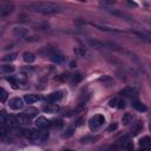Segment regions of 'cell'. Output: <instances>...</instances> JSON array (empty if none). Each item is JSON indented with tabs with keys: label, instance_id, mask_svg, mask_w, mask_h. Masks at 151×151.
Instances as JSON below:
<instances>
[{
	"label": "cell",
	"instance_id": "obj_42",
	"mask_svg": "<svg viewBox=\"0 0 151 151\" xmlns=\"http://www.w3.org/2000/svg\"><path fill=\"white\" fill-rule=\"evenodd\" d=\"M84 123V118H79L77 122H76V126H82Z\"/></svg>",
	"mask_w": 151,
	"mask_h": 151
},
{
	"label": "cell",
	"instance_id": "obj_38",
	"mask_svg": "<svg viewBox=\"0 0 151 151\" xmlns=\"http://www.w3.org/2000/svg\"><path fill=\"white\" fill-rule=\"evenodd\" d=\"M69 78V73H63V75H60L59 77H57L56 78V80L58 79V80H65V79H67Z\"/></svg>",
	"mask_w": 151,
	"mask_h": 151
},
{
	"label": "cell",
	"instance_id": "obj_3",
	"mask_svg": "<svg viewBox=\"0 0 151 151\" xmlns=\"http://www.w3.org/2000/svg\"><path fill=\"white\" fill-rule=\"evenodd\" d=\"M104 123H105V118H104L103 114H96V116H93L90 120H88V126H90L91 130H96L99 126H102Z\"/></svg>",
	"mask_w": 151,
	"mask_h": 151
},
{
	"label": "cell",
	"instance_id": "obj_19",
	"mask_svg": "<svg viewBox=\"0 0 151 151\" xmlns=\"http://www.w3.org/2000/svg\"><path fill=\"white\" fill-rule=\"evenodd\" d=\"M31 120V118H29L27 116H26L25 113H20V114H18V117H17V122L18 124H29Z\"/></svg>",
	"mask_w": 151,
	"mask_h": 151
},
{
	"label": "cell",
	"instance_id": "obj_44",
	"mask_svg": "<svg viewBox=\"0 0 151 151\" xmlns=\"http://www.w3.org/2000/svg\"><path fill=\"white\" fill-rule=\"evenodd\" d=\"M77 66V64H76V61H71L70 63V67H72V69H75Z\"/></svg>",
	"mask_w": 151,
	"mask_h": 151
},
{
	"label": "cell",
	"instance_id": "obj_11",
	"mask_svg": "<svg viewBox=\"0 0 151 151\" xmlns=\"http://www.w3.org/2000/svg\"><path fill=\"white\" fill-rule=\"evenodd\" d=\"M34 124H35V126H37L38 129H46L50 125V122L45 117H38L37 119H35Z\"/></svg>",
	"mask_w": 151,
	"mask_h": 151
},
{
	"label": "cell",
	"instance_id": "obj_1",
	"mask_svg": "<svg viewBox=\"0 0 151 151\" xmlns=\"http://www.w3.org/2000/svg\"><path fill=\"white\" fill-rule=\"evenodd\" d=\"M27 10L41 13V14H56L61 12V7L56 4V3H51V1H38V3H31L25 6Z\"/></svg>",
	"mask_w": 151,
	"mask_h": 151
},
{
	"label": "cell",
	"instance_id": "obj_46",
	"mask_svg": "<svg viewBox=\"0 0 151 151\" xmlns=\"http://www.w3.org/2000/svg\"><path fill=\"white\" fill-rule=\"evenodd\" d=\"M139 151H150V150H149V149H144V148H142Z\"/></svg>",
	"mask_w": 151,
	"mask_h": 151
},
{
	"label": "cell",
	"instance_id": "obj_22",
	"mask_svg": "<svg viewBox=\"0 0 151 151\" xmlns=\"http://www.w3.org/2000/svg\"><path fill=\"white\" fill-rule=\"evenodd\" d=\"M5 124L7 126H10V128H14L18 122H17V118L12 117V116H6V119H5Z\"/></svg>",
	"mask_w": 151,
	"mask_h": 151
},
{
	"label": "cell",
	"instance_id": "obj_7",
	"mask_svg": "<svg viewBox=\"0 0 151 151\" xmlns=\"http://www.w3.org/2000/svg\"><path fill=\"white\" fill-rule=\"evenodd\" d=\"M14 11V6L13 4H1L0 5V15L1 17H5V15H8L10 13H12Z\"/></svg>",
	"mask_w": 151,
	"mask_h": 151
},
{
	"label": "cell",
	"instance_id": "obj_37",
	"mask_svg": "<svg viewBox=\"0 0 151 151\" xmlns=\"http://www.w3.org/2000/svg\"><path fill=\"white\" fill-rule=\"evenodd\" d=\"M117 129H118V124H117V123H112L111 125L108 128V131H109V132H112V131H116Z\"/></svg>",
	"mask_w": 151,
	"mask_h": 151
},
{
	"label": "cell",
	"instance_id": "obj_13",
	"mask_svg": "<svg viewBox=\"0 0 151 151\" xmlns=\"http://www.w3.org/2000/svg\"><path fill=\"white\" fill-rule=\"evenodd\" d=\"M27 33H29V30L25 29V27H14L13 29V34L17 35V37H19V38L27 37Z\"/></svg>",
	"mask_w": 151,
	"mask_h": 151
},
{
	"label": "cell",
	"instance_id": "obj_34",
	"mask_svg": "<svg viewBox=\"0 0 151 151\" xmlns=\"http://www.w3.org/2000/svg\"><path fill=\"white\" fill-rule=\"evenodd\" d=\"M25 40L27 41V43H35V41H38L39 38L38 37H35V35H27V37H25Z\"/></svg>",
	"mask_w": 151,
	"mask_h": 151
},
{
	"label": "cell",
	"instance_id": "obj_18",
	"mask_svg": "<svg viewBox=\"0 0 151 151\" xmlns=\"http://www.w3.org/2000/svg\"><path fill=\"white\" fill-rule=\"evenodd\" d=\"M132 106L137 110V111H140V112H145L148 109H146V106L143 104V103H140L138 100H134L132 102Z\"/></svg>",
	"mask_w": 151,
	"mask_h": 151
},
{
	"label": "cell",
	"instance_id": "obj_6",
	"mask_svg": "<svg viewBox=\"0 0 151 151\" xmlns=\"http://www.w3.org/2000/svg\"><path fill=\"white\" fill-rule=\"evenodd\" d=\"M87 44L91 47L96 49V50H105V49H108V47H106V43L100 41L98 39H94V38H88L87 39Z\"/></svg>",
	"mask_w": 151,
	"mask_h": 151
},
{
	"label": "cell",
	"instance_id": "obj_45",
	"mask_svg": "<svg viewBox=\"0 0 151 151\" xmlns=\"http://www.w3.org/2000/svg\"><path fill=\"white\" fill-rule=\"evenodd\" d=\"M128 4H129V5H131V6H137V4H135V3H131V1H129Z\"/></svg>",
	"mask_w": 151,
	"mask_h": 151
},
{
	"label": "cell",
	"instance_id": "obj_36",
	"mask_svg": "<svg viewBox=\"0 0 151 151\" xmlns=\"http://www.w3.org/2000/svg\"><path fill=\"white\" fill-rule=\"evenodd\" d=\"M73 131H75V128L73 126H71L66 130V132L64 134V137H70V136H72L73 135Z\"/></svg>",
	"mask_w": 151,
	"mask_h": 151
},
{
	"label": "cell",
	"instance_id": "obj_48",
	"mask_svg": "<svg viewBox=\"0 0 151 151\" xmlns=\"http://www.w3.org/2000/svg\"><path fill=\"white\" fill-rule=\"evenodd\" d=\"M126 151H132V149H128V150H126Z\"/></svg>",
	"mask_w": 151,
	"mask_h": 151
},
{
	"label": "cell",
	"instance_id": "obj_43",
	"mask_svg": "<svg viewBox=\"0 0 151 151\" xmlns=\"http://www.w3.org/2000/svg\"><path fill=\"white\" fill-rule=\"evenodd\" d=\"M5 119H6V116L4 113H0V124H5Z\"/></svg>",
	"mask_w": 151,
	"mask_h": 151
},
{
	"label": "cell",
	"instance_id": "obj_24",
	"mask_svg": "<svg viewBox=\"0 0 151 151\" xmlns=\"http://www.w3.org/2000/svg\"><path fill=\"white\" fill-rule=\"evenodd\" d=\"M24 113H25L29 118H33V117H35V116L38 114V110L35 109V108H29V109H26V110H25Z\"/></svg>",
	"mask_w": 151,
	"mask_h": 151
},
{
	"label": "cell",
	"instance_id": "obj_47",
	"mask_svg": "<svg viewBox=\"0 0 151 151\" xmlns=\"http://www.w3.org/2000/svg\"><path fill=\"white\" fill-rule=\"evenodd\" d=\"M64 151H73V150H71V149H66V150H64Z\"/></svg>",
	"mask_w": 151,
	"mask_h": 151
},
{
	"label": "cell",
	"instance_id": "obj_21",
	"mask_svg": "<svg viewBox=\"0 0 151 151\" xmlns=\"http://www.w3.org/2000/svg\"><path fill=\"white\" fill-rule=\"evenodd\" d=\"M14 72V66L12 65H0V73H12Z\"/></svg>",
	"mask_w": 151,
	"mask_h": 151
},
{
	"label": "cell",
	"instance_id": "obj_28",
	"mask_svg": "<svg viewBox=\"0 0 151 151\" xmlns=\"http://www.w3.org/2000/svg\"><path fill=\"white\" fill-rule=\"evenodd\" d=\"M105 58L108 59V60L110 61L111 64H113V65H119V66H122V63H120V61H119L118 59H116V58H114V57H111V56H109V55H106V56H105Z\"/></svg>",
	"mask_w": 151,
	"mask_h": 151
},
{
	"label": "cell",
	"instance_id": "obj_8",
	"mask_svg": "<svg viewBox=\"0 0 151 151\" xmlns=\"http://www.w3.org/2000/svg\"><path fill=\"white\" fill-rule=\"evenodd\" d=\"M120 96L126 97V98H132V97L136 96V91L132 86H126L120 91Z\"/></svg>",
	"mask_w": 151,
	"mask_h": 151
},
{
	"label": "cell",
	"instance_id": "obj_9",
	"mask_svg": "<svg viewBox=\"0 0 151 151\" xmlns=\"http://www.w3.org/2000/svg\"><path fill=\"white\" fill-rule=\"evenodd\" d=\"M56 52H58L55 47H43L38 51V55L43 56V57H51L52 55H55Z\"/></svg>",
	"mask_w": 151,
	"mask_h": 151
},
{
	"label": "cell",
	"instance_id": "obj_4",
	"mask_svg": "<svg viewBox=\"0 0 151 151\" xmlns=\"http://www.w3.org/2000/svg\"><path fill=\"white\" fill-rule=\"evenodd\" d=\"M92 26H94L96 29H98L100 31H106V32H114V33H125V31L116 29V27H112V26L109 25H104V24H99V23H91Z\"/></svg>",
	"mask_w": 151,
	"mask_h": 151
},
{
	"label": "cell",
	"instance_id": "obj_40",
	"mask_svg": "<svg viewBox=\"0 0 151 151\" xmlns=\"http://www.w3.org/2000/svg\"><path fill=\"white\" fill-rule=\"evenodd\" d=\"M124 108H125V102H124L123 99H119L118 105H117V109H124Z\"/></svg>",
	"mask_w": 151,
	"mask_h": 151
},
{
	"label": "cell",
	"instance_id": "obj_26",
	"mask_svg": "<svg viewBox=\"0 0 151 151\" xmlns=\"http://www.w3.org/2000/svg\"><path fill=\"white\" fill-rule=\"evenodd\" d=\"M75 53L80 57H85L87 55V51L85 50V47H76L75 49Z\"/></svg>",
	"mask_w": 151,
	"mask_h": 151
},
{
	"label": "cell",
	"instance_id": "obj_25",
	"mask_svg": "<svg viewBox=\"0 0 151 151\" xmlns=\"http://www.w3.org/2000/svg\"><path fill=\"white\" fill-rule=\"evenodd\" d=\"M132 114L131 113H125V114H123V117H122V123L124 124V125H128V124H130L132 122Z\"/></svg>",
	"mask_w": 151,
	"mask_h": 151
},
{
	"label": "cell",
	"instance_id": "obj_39",
	"mask_svg": "<svg viewBox=\"0 0 151 151\" xmlns=\"http://www.w3.org/2000/svg\"><path fill=\"white\" fill-rule=\"evenodd\" d=\"M7 135V130L4 126H0V137H5Z\"/></svg>",
	"mask_w": 151,
	"mask_h": 151
},
{
	"label": "cell",
	"instance_id": "obj_15",
	"mask_svg": "<svg viewBox=\"0 0 151 151\" xmlns=\"http://www.w3.org/2000/svg\"><path fill=\"white\" fill-rule=\"evenodd\" d=\"M43 110L45 111V112H47V113H56V112L59 111V106H58L57 104H52V103H50V104H47V105L44 106Z\"/></svg>",
	"mask_w": 151,
	"mask_h": 151
},
{
	"label": "cell",
	"instance_id": "obj_17",
	"mask_svg": "<svg viewBox=\"0 0 151 151\" xmlns=\"http://www.w3.org/2000/svg\"><path fill=\"white\" fill-rule=\"evenodd\" d=\"M98 139H99L98 136H85L80 139V142L84 144H91V143H96Z\"/></svg>",
	"mask_w": 151,
	"mask_h": 151
},
{
	"label": "cell",
	"instance_id": "obj_23",
	"mask_svg": "<svg viewBox=\"0 0 151 151\" xmlns=\"http://www.w3.org/2000/svg\"><path fill=\"white\" fill-rule=\"evenodd\" d=\"M139 145L144 149H149L151 145V138L150 137H143L139 140Z\"/></svg>",
	"mask_w": 151,
	"mask_h": 151
},
{
	"label": "cell",
	"instance_id": "obj_32",
	"mask_svg": "<svg viewBox=\"0 0 151 151\" xmlns=\"http://www.w3.org/2000/svg\"><path fill=\"white\" fill-rule=\"evenodd\" d=\"M15 58H17V53H11V55H6L3 59L5 61H13V60H15Z\"/></svg>",
	"mask_w": 151,
	"mask_h": 151
},
{
	"label": "cell",
	"instance_id": "obj_10",
	"mask_svg": "<svg viewBox=\"0 0 151 151\" xmlns=\"http://www.w3.org/2000/svg\"><path fill=\"white\" fill-rule=\"evenodd\" d=\"M23 99L21 98H18V97H15V98H12L10 100V108L13 109V110H19L23 108Z\"/></svg>",
	"mask_w": 151,
	"mask_h": 151
},
{
	"label": "cell",
	"instance_id": "obj_29",
	"mask_svg": "<svg viewBox=\"0 0 151 151\" xmlns=\"http://www.w3.org/2000/svg\"><path fill=\"white\" fill-rule=\"evenodd\" d=\"M7 98H8L7 92L4 90L3 87H0V102H1V103H5V102L7 100Z\"/></svg>",
	"mask_w": 151,
	"mask_h": 151
},
{
	"label": "cell",
	"instance_id": "obj_14",
	"mask_svg": "<svg viewBox=\"0 0 151 151\" xmlns=\"http://www.w3.org/2000/svg\"><path fill=\"white\" fill-rule=\"evenodd\" d=\"M50 60L52 61V63L60 64V63H63V61L65 60V57H64V55H61V53H59V52H56L55 55H52V56L50 57Z\"/></svg>",
	"mask_w": 151,
	"mask_h": 151
},
{
	"label": "cell",
	"instance_id": "obj_12",
	"mask_svg": "<svg viewBox=\"0 0 151 151\" xmlns=\"http://www.w3.org/2000/svg\"><path fill=\"white\" fill-rule=\"evenodd\" d=\"M61 98H63V92L57 91V92L51 93V94L47 97V98H46V100H47L49 103H57V102H59Z\"/></svg>",
	"mask_w": 151,
	"mask_h": 151
},
{
	"label": "cell",
	"instance_id": "obj_2",
	"mask_svg": "<svg viewBox=\"0 0 151 151\" xmlns=\"http://www.w3.org/2000/svg\"><path fill=\"white\" fill-rule=\"evenodd\" d=\"M23 135L30 139V140H33V142H41L45 138L49 137V135H44L41 131L39 130H34V129H25L23 130Z\"/></svg>",
	"mask_w": 151,
	"mask_h": 151
},
{
	"label": "cell",
	"instance_id": "obj_5",
	"mask_svg": "<svg viewBox=\"0 0 151 151\" xmlns=\"http://www.w3.org/2000/svg\"><path fill=\"white\" fill-rule=\"evenodd\" d=\"M106 11H108L110 14H112L113 17L119 18V19L126 20V21H132V20H134V18H132L130 14L123 12V11H119V10H110V8H106Z\"/></svg>",
	"mask_w": 151,
	"mask_h": 151
},
{
	"label": "cell",
	"instance_id": "obj_27",
	"mask_svg": "<svg viewBox=\"0 0 151 151\" xmlns=\"http://www.w3.org/2000/svg\"><path fill=\"white\" fill-rule=\"evenodd\" d=\"M34 26H35V27H37L38 30H46V29H49V24H47V23H44V21L34 23Z\"/></svg>",
	"mask_w": 151,
	"mask_h": 151
},
{
	"label": "cell",
	"instance_id": "obj_41",
	"mask_svg": "<svg viewBox=\"0 0 151 151\" xmlns=\"http://www.w3.org/2000/svg\"><path fill=\"white\" fill-rule=\"evenodd\" d=\"M55 126L56 128H63V120H60V119L56 120L55 122Z\"/></svg>",
	"mask_w": 151,
	"mask_h": 151
},
{
	"label": "cell",
	"instance_id": "obj_20",
	"mask_svg": "<svg viewBox=\"0 0 151 151\" xmlns=\"http://www.w3.org/2000/svg\"><path fill=\"white\" fill-rule=\"evenodd\" d=\"M23 58H24V60L26 61V63H29V64L33 63V61L35 60V56L33 55L32 52H25L23 55Z\"/></svg>",
	"mask_w": 151,
	"mask_h": 151
},
{
	"label": "cell",
	"instance_id": "obj_33",
	"mask_svg": "<svg viewBox=\"0 0 151 151\" xmlns=\"http://www.w3.org/2000/svg\"><path fill=\"white\" fill-rule=\"evenodd\" d=\"M118 102H119V98H117V97H114V98H112L110 102H109V105L110 108H117L118 105Z\"/></svg>",
	"mask_w": 151,
	"mask_h": 151
},
{
	"label": "cell",
	"instance_id": "obj_16",
	"mask_svg": "<svg viewBox=\"0 0 151 151\" xmlns=\"http://www.w3.org/2000/svg\"><path fill=\"white\" fill-rule=\"evenodd\" d=\"M39 99H40L39 96H37V94H26L24 97V100L26 104H33L35 102H38Z\"/></svg>",
	"mask_w": 151,
	"mask_h": 151
},
{
	"label": "cell",
	"instance_id": "obj_31",
	"mask_svg": "<svg viewBox=\"0 0 151 151\" xmlns=\"http://www.w3.org/2000/svg\"><path fill=\"white\" fill-rule=\"evenodd\" d=\"M98 80H99L100 83H104V85H105V84H111V83H112V79H111V77H109V76L100 77Z\"/></svg>",
	"mask_w": 151,
	"mask_h": 151
},
{
	"label": "cell",
	"instance_id": "obj_30",
	"mask_svg": "<svg viewBox=\"0 0 151 151\" xmlns=\"http://www.w3.org/2000/svg\"><path fill=\"white\" fill-rule=\"evenodd\" d=\"M7 82L8 83H11V85H12V87L14 88V90H17L18 87V82H17V79L14 78V77H7Z\"/></svg>",
	"mask_w": 151,
	"mask_h": 151
},
{
	"label": "cell",
	"instance_id": "obj_35",
	"mask_svg": "<svg viewBox=\"0 0 151 151\" xmlns=\"http://www.w3.org/2000/svg\"><path fill=\"white\" fill-rule=\"evenodd\" d=\"M83 78H84V76L80 75V73L75 75V77H73V83L77 84V83H79V82H82V80H83Z\"/></svg>",
	"mask_w": 151,
	"mask_h": 151
}]
</instances>
